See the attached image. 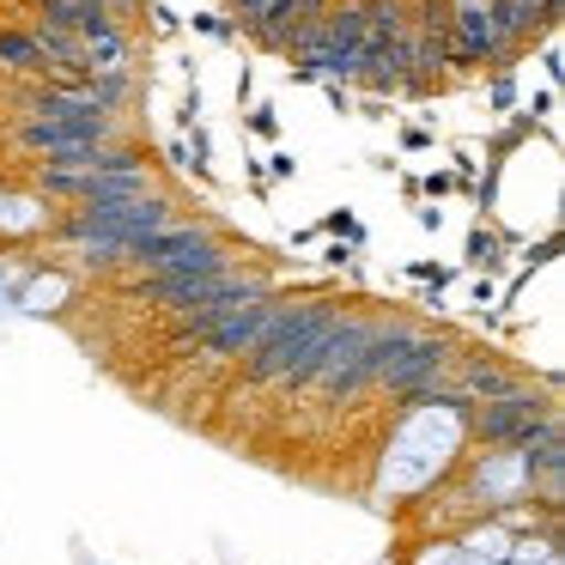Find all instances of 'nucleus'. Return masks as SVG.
I'll return each mask as SVG.
<instances>
[{
	"instance_id": "nucleus-1",
	"label": "nucleus",
	"mask_w": 565,
	"mask_h": 565,
	"mask_svg": "<svg viewBox=\"0 0 565 565\" xmlns=\"http://www.w3.org/2000/svg\"><path fill=\"white\" fill-rule=\"evenodd\" d=\"M341 317H347L341 298H286V305H274L262 341L244 353V377L256 383V390H268V383L305 390L317 359H322V347H329V334L341 329Z\"/></svg>"
},
{
	"instance_id": "nucleus-2",
	"label": "nucleus",
	"mask_w": 565,
	"mask_h": 565,
	"mask_svg": "<svg viewBox=\"0 0 565 565\" xmlns=\"http://www.w3.org/2000/svg\"><path fill=\"white\" fill-rule=\"evenodd\" d=\"M225 268H244V262H237L232 244L201 220L164 225L159 237L128 249V274H140V280H189V274H225Z\"/></svg>"
},
{
	"instance_id": "nucleus-3",
	"label": "nucleus",
	"mask_w": 565,
	"mask_h": 565,
	"mask_svg": "<svg viewBox=\"0 0 565 565\" xmlns=\"http://www.w3.org/2000/svg\"><path fill=\"white\" fill-rule=\"evenodd\" d=\"M171 220V195H140V201H116V207H67L50 225L55 244H110V249H135L147 237H159Z\"/></svg>"
},
{
	"instance_id": "nucleus-4",
	"label": "nucleus",
	"mask_w": 565,
	"mask_h": 565,
	"mask_svg": "<svg viewBox=\"0 0 565 565\" xmlns=\"http://www.w3.org/2000/svg\"><path fill=\"white\" fill-rule=\"evenodd\" d=\"M286 55L298 62V74L359 79V67H365V7H322L317 25H310Z\"/></svg>"
},
{
	"instance_id": "nucleus-5",
	"label": "nucleus",
	"mask_w": 565,
	"mask_h": 565,
	"mask_svg": "<svg viewBox=\"0 0 565 565\" xmlns=\"http://www.w3.org/2000/svg\"><path fill=\"white\" fill-rule=\"evenodd\" d=\"M135 292L147 298V305L171 310V317H189V310H237V305H249V298H274L256 268L189 274V280H140Z\"/></svg>"
},
{
	"instance_id": "nucleus-6",
	"label": "nucleus",
	"mask_w": 565,
	"mask_h": 565,
	"mask_svg": "<svg viewBox=\"0 0 565 565\" xmlns=\"http://www.w3.org/2000/svg\"><path fill=\"white\" fill-rule=\"evenodd\" d=\"M468 419H475V438L487 444V450H516L535 426L559 419V402H553L547 390H535V383H523V390L499 395V402L468 407Z\"/></svg>"
},
{
	"instance_id": "nucleus-7",
	"label": "nucleus",
	"mask_w": 565,
	"mask_h": 565,
	"mask_svg": "<svg viewBox=\"0 0 565 565\" xmlns=\"http://www.w3.org/2000/svg\"><path fill=\"white\" fill-rule=\"evenodd\" d=\"M274 305H280V298H249V305L225 310V317L213 322L207 334H201V347H207V359H213V365H220V359H244L249 347L262 341V329H268Z\"/></svg>"
},
{
	"instance_id": "nucleus-8",
	"label": "nucleus",
	"mask_w": 565,
	"mask_h": 565,
	"mask_svg": "<svg viewBox=\"0 0 565 565\" xmlns=\"http://www.w3.org/2000/svg\"><path fill=\"white\" fill-rule=\"evenodd\" d=\"M317 13H322V0H274L268 13L249 25V38H256L262 50H292V43L317 25Z\"/></svg>"
},
{
	"instance_id": "nucleus-9",
	"label": "nucleus",
	"mask_w": 565,
	"mask_h": 565,
	"mask_svg": "<svg viewBox=\"0 0 565 565\" xmlns=\"http://www.w3.org/2000/svg\"><path fill=\"white\" fill-rule=\"evenodd\" d=\"M67 292H74V286H67V274H31V286L19 292V305H25L31 317H50V310L67 305Z\"/></svg>"
},
{
	"instance_id": "nucleus-10",
	"label": "nucleus",
	"mask_w": 565,
	"mask_h": 565,
	"mask_svg": "<svg viewBox=\"0 0 565 565\" xmlns=\"http://www.w3.org/2000/svg\"><path fill=\"white\" fill-rule=\"evenodd\" d=\"M0 67H13V74H43V55L31 43V31H0Z\"/></svg>"
},
{
	"instance_id": "nucleus-11",
	"label": "nucleus",
	"mask_w": 565,
	"mask_h": 565,
	"mask_svg": "<svg viewBox=\"0 0 565 565\" xmlns=\"http://www.w3.org/2000/svg\"><path fill=\"white\" fill-rule=\"evenodd\" d=\"M268 7H274V0H232V13H237V19H244V31H249V25H256V19H262V13H268Z\"/></svg>"
},
{
	"instance_id": "nucleus-12",
	"label": "nucleus",
	"mask_w": 565,
	"mask_h": 565,
	"mask_svg": "<svg viewBox=\"0 0 565 565\" xmlns=\"http://www.w3.org/2000/svg\"><path fill=\"white\" fill-rule=\"evenodd\" d=\"M450 13H492V0H450Z\"/></svg>"
}]
</instances>
